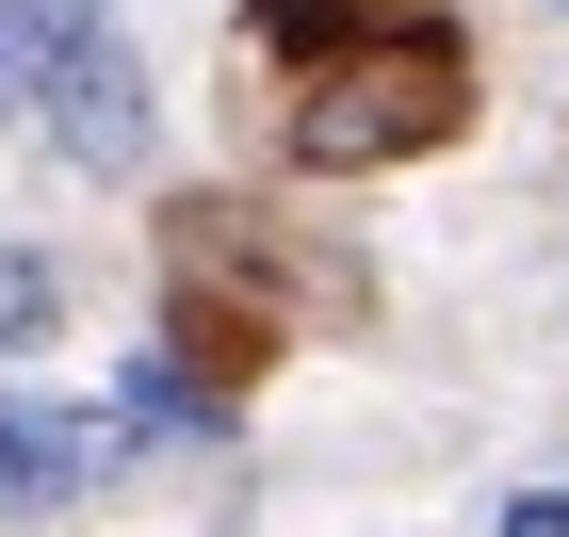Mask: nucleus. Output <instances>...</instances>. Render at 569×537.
Segmentation results:
<instances>
[{
  "mask_svg": "<svg viewBox=\"0 0 569 537\" xmlns=\"http://www.w3.org/2000/svg\"><path fill=\"white\" fill-rule=\"evenodd\" d=\"M33 115L49 163L82 179H147L163 147V98H147V49L114 0H0V131Z\"/></svg>",
  "mask_w": 569,
  "mask_h": 537,
  "instance_id": "f257e3e1",
  "label": "nucleus"
},
{
  "mask_svg": "<svg viewBox=\"0 0 569 537\" xmlns=\"http://www.w3.org/2000/svg\"><path fill=\"white\" fill-rule=\"evenodd\" d=\"M456 98H472V66H456V33H423V17H391V33L326 49L293 82V163L309 179H358V163H407V147L456 131Z\"/></svg>",
  "mask_w": 569,
  "mask_h": 537,
  "instance_id": "f03ea898",
  "label": "nucleus"
},
{
  "mask_svg": "<svg viewBox=\"0 0 569 537\" xmlns=\"http://www.w3.org/2000/svg\"><path fill=\"white\" fill-rule=\"evenodd\" d=\"M114 407H33V391H0V505L33 521V505H82L98 473H114Z\"/></svg>",
  "mask_w": 569,
  "mask_h": 537,
  "instance_id": "7ed1b4c3",
  "label": "nucleus"
},
{
  "mask_svg": "<svg viewBox=\"0 0 569 537\" xmlns=\"http://www.w3.org/2000/svg\"><path fill=\"white\" fill-rule=\"evenodd\" d=\"M114 440H228V391H212L179 342H147L131 375H114Z\"/></svg>",
  "mask_w": 569,
  "mask_h": 537,
  "instance_id": "20e7f679",
  "label": "nucleus"
},
{
  "mask_svg": "<svg viewBox=\"0 0 569 537\" xmlns=\"http://www.w3.org/2000/svg\"><path fill=\"white\" fill-rule=\"evenodd\" d=\"M49 326H66V261L49 245H0V358H33Z\"/></svg>",
  "mask_w": 569,
  "mask_h": 537,
  "instance_id": "39448f33",
  "label": "nucleus"
},
{
  "mask_svg": "<svg viewBox=\"0 0 569 537\" xmlns=\"http://www.w3.org/2000/svg\"><path fill=\"white\" fill-rule=\"evenodd\" d=\"M488 537H569V473H553V489H505V521H488Z\"/></svg>",
  "mask_w": 569,
  "mask_h": 537,
  "instance_id": "423d86ee",
  "label": "nucleus"
},
{
  "mask_svg": "<svg viewBox=\"0 0 569 537\" xmlns=\"http://www.w3.org/2000/svg\"><path fill=\"white\" fill-rule=\"evenodd\" d=\"M0 521H17V505H0Z\"/></svg>",
  "mask_w": 569,
  "mask_h": 537,
  "instance_id": "0eeeda50",
  "label": "nucleus"
}]
</instances>
